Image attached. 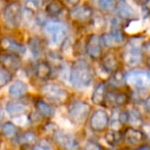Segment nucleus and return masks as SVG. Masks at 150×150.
I'll return each mask as SVG.
<instances>
[{
	"label": "nucleus",
	"mask_w": 150,
	"mask_h": 150,
	"mask_svg": "<svg viewBox=\"0 0 150 150\" xmlns=\"http://www.w3.org/2000/svg\"><path fill=\"white\" fill-rule=\"evenodd\" d=\"M95 78V71L87 60L83 58L75 60L69 69V82L75 88L89 87Z\"/></svg>",
	"instance_id": "obj_1"
},
{
	"label": "nucleus",
	"mask_w": 150,
	"mask_h": 150,
	"mask_svg": "<svg viewBox=\"0 0 150 150\" xmlns=\"http://www.w3.org/2000/svg\"><path fill=\"white\" fill-rule=\"evenodd\" d=\"M126 87L133 93H147L150 91V71L132 69L126 71Z\"/></svg>",
	"instance_id": "obj_2"
},
{
	"label": "nucleus",
	"mask_w": 150,
	"mask_h": 150,
	"mask_svg": "<svg viewBox=\"0 0 150 150\" xmlns=\"http://www.w3.org/2000/svg\"><path fill=\"white\" fill-rule=\"evenodd\" d=\"M141 45H142V41L140 37H134L129 41L127 40L120 55L122 62L126 67L130 69H136L141 64V62L144 59L141 53Z\"/></svg>",
	"instance_id": "obj_3"
},
{
	"label": "nucleus",
	"mask_w": 150,
	"mask_h": 150,
	"mask_svg": "<svg viewBox=\"0 0 150 150\" xmlns=\"http://www.w3.org/2000/svg\"><path fill=\"white\" fill-rule=\"evenodd\" d=\"M41 95L50 103L65 105L71 101V93L62 85L54 82H48L41 86Z\"/></svg>",
	"instance_id": "obj_4"
},
{
	"label": "nucleus",
	"mask_w": 150,
	"mask_h": 150,
	"mask_svg": "<svg viewBox=\"0 0 150 150\" xmlns=\"http://www.w3.org/2000/svg\"><path fill=\"white\" fill-rule=\"evenodd\" d=\"M93 106L88 101L83 99H76L67 103V115L71 122L82 126L87 122Z\"/></svg>",
	"instance_id": "obj_5"
},
{
	"label": "nucleus",
	"mask_w": 150,
	"mask_h": 150,
	"mask_svg": "<svg viewBox=\"0 0 150 150\" xmlns=\"http://www.w3.org/2000/svg\"><path fill=\"white\" fill-rule=\"evenodd\" d=\"M88 127L94 134H103L108 130L109 112L104 107L93 109L87 120Z\"/></svg>",
	"instance_id": "obj_6"
},
{
	"label": "nucleus",
	"mask_w": 150,
	"mask_h": 150,
	"mask_svg": "<svg viewBox=\"0 0 150 150\" xmlns=\"http://www.w3.org/2000/svg\"><path fill=\"white\" fill-rule=\"evenodd\" d=\"M131 104V93L128 89H108L104 108H124Z\"/></svg>",
	"instance_id": "obj_7"
},
{
	"label": "nucleus",
	"mask_w": 150,
	"mask_h": 150,
	"mask_svg": "<svg viewBox=\"0 0 150 150\" xmlns=\"http://www.w3.org/2000/svg\"><path fill=\"white\" fill-rule=\"evenodd\" d=\"M53 142L62 150H80V142L74 134L56 129L51 135Z\"/></svg>",
	"instance_id": "obj_8"
},
{
	"label": "nucleus",
	"mask_w": 150,
	"mask_h": 150,
	"mask_svg": "<svg viewBox=\"0 0 150 150\" xmlns=\"http://www.w3.org/2000/svg\"><path fill=\"white\" fill-rule=\"evenodd\" d=\"M22 7L20 2L11 1L3 8V20L9 29H18L22 22Z\"/></svg>",
	"instance_id": "obj_9"
},
{
	"label": "nucleus",
	"mask_w": 150,
	"mask_h": 150,
	"mask_svg": "<svg viewBox=\"0 0 150 150\" xmlns=\"http://www.w3.org/2000/svg\"><path fill=\"white\" fill-rule=\"evenodd\" d=\"M44 31L49 36L50 41L54 45H61L67 37V27L62 22H47L44 26Z\"/></svg>",
	"instance_id": "obj_10"
},
{
	"label": "nucleus",
	"mask_w": 150,
	"mask_h": 150,
	"mask_svg": "<svg viewBox=\"0 0 150 150\" xmlns=\"http://www.w3.org/2000/svg\"><path fill=\"white\" fill-rule=\"evenodd\" d=\"M93 11L92 7H90L87 4H78V5L74 6L71 10H69V16L75 24L81 25H87L92 22L93 20Z\"/></svg>",
	"instance_id": "obj_11"
},
{
	"label": "nucleus",
	"mask_w": 150,
	"mask_h": 150,
	"mask_svg": "<svg viewBox=\"0 0 150 150\" xmlns=\"http://www.w3.org/2000/svg\"><path fill=\"white\" fill-rule=\"evenodd\" d=\"M120 138H122L120 145H126L130 148H134V147L140 145L141 143L145 142L144 135L140 130V128H134V127L130 126L125 127L120 134Z\"/></svg>",
	"instance_id": "obj_12"
},
{
	"label": "nucleus",
	"mask_w": 150,
	"mask_h": 150,
	"mask_svg": "<svg viewBox=\"0 0 150 150\" xmlns=\"http://www.w3.org/2000/svg\"><path fill=\"white\" fill-rule=\"evenodd\" d=\"M85 51L92 60H99L103 54V45L100 36L91 34L87 37L85 43Z\"/></svg>",
	"instance_id": "obj_13"
},
{
	"label": "nucleus",
	"mask_w": 150,
	"mask_h": 150,
	"mask_svg": "<svg viewBox=\"0 0 150 150\" xmlns=\"http://www.w3.org/2000/svg\"><path fill=\"white\" fill-rule=\"evenodd\" d=\"M99 61H100L102 69L108 75L120 69L122 64L120 55H119L115 50H109V51L103 53Z\"/></svg>",
	"instance_id": "obj_14"
},
{
	"label": "nucleus",
	"mask_w": 150,
	"mask_h": 150,
	"mask_svg": "<svg viewBox=\"0 0 150 150\" xmlns=\"http://www.w3.org/2000/svg\"><path fill=\"white\" fill-rule=\"evenodd\" d=\"M102 45L109 49H117L125 45L127 42V36L122 31H111L100 36Z\"/></svg>",
	"instance_id": "obj_15"
},
{
	"label": "nucleus",
	"mask_w": 150,
	"mask_h": 150,
	"mask_svg": "<svg viewBox=\"0 0 150 150\" xmlns=\"http://www.w3.org/2000/svg\"><path fill=\"white\" fill-rule=\"evenodd\" d=\"M0 65L5 67L10 73H16L22 67L21 55L6 51L0 52Z\"/></svg>",
	"instance_id": "obj_16"
},
{
	"label": "nucleus",
	"mask_w": 150,
	"mask_h": 150,
	"mask_svg": "<svg viewBox=\"0 0 150 150\" xmlns=\"http://www.w3.org/2000/svg\"><path fill=\"white\" fill-rule=\"evenodd\" d=\"M108 85L106 81H99L94 86V89L92 91L91 95V103L95 106L104 107L105 105V98H106L107 91H108Z\"/></svg>",
	"instance_id": "obj_17"
},
{
	"label": "nucleus",
	"mask_w": 150,
	"mask_h": 150,
	"mask_svg": "<svg viewBox=\"0 0 150 150\" xmlns=\"http://www.w3.org/2000/svg\"><path fill=\"white\" fill-rule=\"evenodd\" d=\"M0 49L2 51L16 53L18 55H23L26 53V46L24 44L7 36H3L0 38Z\"/></svg>",
	"instance_id": "obj_18"
},
{
	"label": "nucleus",
	"mask_w": 150,
	"mask_h": 150,
	"mask_svg": "<svg viewBox=\"0 0 150 150\" xmlns=\"http://www.w3.org/2000/svg\"><path fill=\"white\" fill-rule=\"evenodd\" d=\"M128 126L134 127V128H140L143 122L146 119V115L144 113L143 109L138 107V104H130L128 106Z\"/></svg>",
	"instance_id": "obj_19"
},
{
	"label": "nucleus",
	"mask_w": 150,
	"mask_h": 150,
	"mask_svg": "<svg viewBox=\"0 0 150 150\" xmlns=\"http://www.w3.org/2000/svg\"><path fill=\"white\" fill-rule=\"evenodd\" d=\"M109 89H126V71L122 67L109 74L107 80H105Z\"/></svg>",
	"instance_id": "obj_20"
},
{
	"label": "nucleus",
	"mask_w": 150,
	"mask_h": 150,
	"mask_svg": "<svg viewBox=\"0 0 150 150\" xmlns=\"http://www.w3.org/2000/svg\"><path fill=\"white\" fill-rule=\"evenodd\" d=\"M115 9H117L119 18H122V20L132 21V20H135L137 16V13H136V11H135V9L130 4L127 3L125 0H120V1H117Z\"/></svg>",
	"instance_id": "obj_21"
},
{
	"label": "nucleus",
	"mask_w": 150,
	"mask_h": 150,
	"mask_svg": "<svg viewBox=\"0 0 150 150\" xmlns=\"http://www.w3.org/2000/svg\"><path fill=\"white\" fill-rule=\"evenodd\" d=\"M52 67L49 62L41 60L35 67V76L40 81H48L51 77Z\"/></svg>",
	"instance_id": "obj_22"
},
{
	"label": "nucleus",
	"mask_w": 150,
	"mask_h": 150,
	"mask_svg": "<svg viewBox=\"0 0 150 150\" xmlns=\"http://www.w3.org/2000/svg\"><path fill=\"white\" fill-rule=\"evenodd\" d=\"M35 108L36 111L39 112L44 119H51L55 113V108L51 103H48L42 99H37L35 101Z\"/></svg>",
	"instance_id": "obj_23"
},
{
	"label": "nucleus",
	"mask_w": 150,
	"mask_h": 150,
	"mask_svg": "<svg viewBox=\"0 0 150 150\" xmlns=\"http://www.w3.org/2000/svg\"><path fill=\"white\" fill-rule=\"evenodd\" d=\"M5 110L11 117H23L28 110V105L20 101H10L6 104Z\"/></svg>",
	"instance_id": "obj_24"
},
{
	"label": "nucleus",
	"mask_w": 150,
	"mask_h": 150,
	"mask_svg": "<svg viewBox=\"0 0 150 150\" xmlns=\"http://www.w3.org/2000/svg\"><path fill=\"white\" fill-rule=\"evenodd\" d=\"M28 92V86L23 81H16L10 85L8 95L13 99H21Z\"/></svg>",
	"instance_id": "obj_25"
},
{
	"label": "nucleus",
	"mask_w": 150,
	"mask_h": 150,
	"mask_svg": "<svg viewBox=\"0 0 150 150\" xmlns=\"http://www.w3.org/2000/svg\"><path fill=\"white\" fill-rule=\"evenodd\" d=\"M65 5L61 0H48L45 5V11L49 16H57L64 10Z\"/></svg>",
	"instance_id": "obj_26"
},
{
	"label": "nucleus",
	"mask_w": 150,
	"mask_h": 150,
	"mask_svg": "<svg viewBox=\"0 0 150 150\" xmlns=\"http://www.w3.org/2000/svg\"><path fill=\"white\" fill-rule=\"evenodd\" d=\"M16 140L22 146H30L37 142V134L33 131H26L23 134L18 135Z\"/></svg>",
	"instance_id": "obj_27"
},
{
	"label": "nucleus",
	"mask_w": 150,
	"mask_h": 150,
	"mask_svg": "<svg viewBox=\"0 0 150 150\" xmlns=\"http://www.w3.org/2000/svg\"><path fill=\"white\" fill-rule=\"evenodd\" d=\"M29 47H30L32 53L34 56L38 57L45 49V43L40 37H33L29 40Z\"/></svg>",
	"instance_id": "obj_28"
},
{
	"label": "nucleus",
	"mask_w": 150,
	"mask_h": 150,
	"mask_svg": "<svg viewBox=\"0 0 150 150\" xmlns=\"http://www.w3.org/2000/svg\"><path fill=\"white\" fill-rule=\"evenodd\" d=\"M120 134L122 133H115L107 130L105 133H103V138H104V141L107 145H109L111 148H115V147H117L122 144Z\"/></svg>",
	"instance_id": "obj_29"
},
{
	"label": "nucleus",
	"mask_w": 150,
	"mask_h": 150,
	"mask_svg": "<svg viewBox=\"0 0 150 150\" xmlns=\"http://www.w3.org/2000/svg\"><path fill=\"white\" fill-rule=\"evenodd\" d=\"M0 131H1V134L3 136H5L6 138L9 139H16V136L18 135V129L13 122H3L0 127Z\"/></svg>",
	"instance_id": "obj_30"
},
{
	"label": "nucleus",
	"mask_w": 150,
	"mask_h": 150,
	"mask_svg": "<svg viewBox=\"0 0 150 150\" xmlns=\"http://www.w3.org/2000/svg\"><path fill=\"white\" fill-rule=\"evenodd\" d=\"M83 150H108L104 145H102L100 142H98L95 139H89L85 142L83 146Z\"/></svg>",
	"instance_id": "obj_31"
},
{
	"label": "nucleus",
	"mask_w": 150,
	"mask_h": 150,
	"mask_svg": "<svg viewBox=\"0 0 150 150\" xmlns=\"http://www.w3.org/2000/svg\"><path fill=\"white\" fill-rule=\"evenodd\" d=\"M11 79H12V73H10L5 67L0 65V88L7 85L11 81Z\"/></svg>",
	"instance_id": "obj_32"
},
{
	"label": "nucleus",
	"mask_w": 150,
	"mask_h": 150,
	"mask_svg": "<svg viewBox=\"0 0 150 150\" xmlns=\"http://www.w3.org/2000/svg\"><path fill=\"white\" fill-rule=\"evenodd\" d=\"M117 0H98V6L104 11H110L115 9Z\"/></svg>",
	"instance_id": "obj_33"
},
{
	"label": "nucleus",
	"mask_w": 150,
	"mask_h": 150,
	"mask_svg": "<svg viewBox=\"0 0 150 150\" xmlns=\"http://www.w3.org/2000/svg\"><path fill=\"white\" fill-rule=\"evenodd\" d=\"M32 150H53V147H52L51 142L47 138H44L39 142H36L33 145Z\"/></svg>",
	"instance_id": "obj_34"
},
{
	"label": "nucleus",
	"mask_w": 150,
	"mask_h": 150,
	"mask_svg": "<svg viewBox=\"0 0 150 150\" xmlns=\"http://www.w3.org/2000/svg\"><path fill=\"white\" fill-rule=\"evenodd\" d=\"M43 1L44 0H26L25 1V6H26L27 10L34 12L40 9L41 5L43 4Z\"/></svg>",
	"instance_id": "obj_35"
},
{
	"label": "nucleus",
	"mask_w": 150,
	"mask_h": 150,
	"mask_svg": "<svg viewBox=\"0 0 150 150\" xmlns=\"http://www.w3.org/2000/svg\"><path fill=\"white\" fill-rule=\"evenodd\" d=\"M140 130L142 131L143 135H144L145 142L150 143V117H147L143 124L140 126Z\"/></svg>",
	"instance_id": "obj_36"
},
{
	"label": "nucleus",
	"mask_w": 150,
	"mask_h": 150,
	"mask_svg": "<svg viewBox=\"0 0 150 150\" xmlns=\"http://www.w3.org/2000/svg\"><path fill=\"white\" fill-rule=\"evenodd\" d=\"M141 53H142L143 58H146L147 60L150 58V40L142 42V45H141Z\"/></svg>",
	"instance_id": "obj_37"
},
{
	"label": "nucleus",
	"mask_w": 150,
	"mask_h": 150,
	"mask_svg": "<svg viewBox=\"0 0 150 150\" xmlns=\"http://www.w3.org/2000/svg\"><path fill=\"white\" fill-rule=\"evenodd\" d=\"M141 104H142V109H143V111H144L145 115H146V117H150V92L142 100Z\"/></svg>",
	"instance_id": "obj_38"
},
{
	"label": "nucleus",
	"mask_w": 150,
	"mask_h": 150,
	"mask_svg": "<svg viewBox=\"0 0 150 150\" xmlns=\"http://www.w3.org/2000/svg\"><path fill=\"white\" fill-rule=\"evenodd\" d=\"M132 150H150V143L148 142H143L140 145L132 148Z\"/></svg>",
	"instance_id": "obj_39"
},
{
	"label": "nucleus",
	"mask_w": 150,
	"mask_h": 150,
	"mask_svg": "<svg viewBox=\"0 0 150 150\" xmlns=\"http://www.w3.org/2000/svg\"><path fill=\"white\" fill-rule=\"evenodd\" d=\"M80 1H81V0H67V3H69L71 6H73V7L76 5H78V4L80 3Z\"/></svg>",
	"instance_id": "obj_40"
},
{
	"label": "nucleus",
	"mask_w": 150,
	"mask_h": 150,
	"mask_svg": "<svg viewBox=\"0 0 150 150\" xmlns=\"http://www.w3.org/2000/svg\"><path fill=\"white\" fill-rule=\"evenodd\" d=\"M117 150H132V148H130V147L126 146V145H120V146H117Z\"/></svg>",
	"instance_id": "obj_41"
},
{
	"label": "nucleus",
	"mask_w": 150,
	"mask_h": 150,
	"mask_svg": "<svg viewBox=\"0 0 150 150\" xmlns=\"http://www.w3.org/2000/svg\"><path fill=\"white\" fill-rule=\"evenodd\" d=\"M3 119H4V111H3L2 106L0 105V124H1V122L3 120Z\"/></svg>",
	"instance_id": "obj_42"
},
{
	"label": "nucleus",
	"mask_w": 150,
	"mask_h": 150,
	"mask_svg": "<svg viewBox=\"0 0 150 150\" xmlns=\"http://www.w3.org/2000/svg\"><path fill=\"white\" fill-rule=\"evenodd\" d=\"M134 1L136 2L137 4H139V5H144L148 0H134Z\"/></svg>",
	"instance_id": "obj_43"
},
{
	"label": "nucleus",
	"mask_w": 150,
	"mask_h": 150,
	"mask_svg": "<svg viewBox=\"0 0 150 150\" xmlns=\"http://www.w3.org/2000/svg\"><path fill=\"white\" fill-rule=\"evenodd\" d=\"M147 65H148V69H149V71H150V58L148 59V63H147Z\"/></svg>",
	"instance_id": "obj_44"
},
{
	"label": "nucleus",
	"mask_w": 150,
	"mask_h": 150,
	"mask_svg": "<svg viewBox=\"0 0 150 150\" xmlns=\"http://www.w3.org/2000/svg\"><path fill=\"white\" fill-rule=\"evenodd\" d=\"M0 144H1V137H0Z\"/></svg>",
	"instance_id": "obj_45"
}]
</instances>
